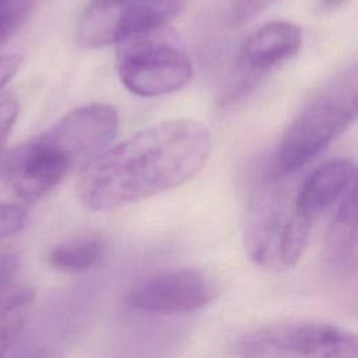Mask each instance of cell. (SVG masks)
<instances>
[{"label": "cell", "mask_w": 358, "mask_h": 358, "mask_svg": "<svg viewBox=\"0 0 358 358\" xmlns=\"http://www.w3.org/2000/svg\"><path fill=\"white\" fill-rule=\"evenodd\" d=\"M210 154L207 127L173 119L138 130L87 164L77 179L81 204L98 213L117 210L190 180Z\"/></svg>", "instance_id": "6da1fadb"}, {"label": "cell", "mask_w": 358, "mask_h": 358, "mask_svg": "<svg viewBox=\"0 0 358 358\" xmlns=\"http://www.w3.org/2000/svg\"><path fill=\"white\" fill-rule=\"evenodd\" d=\"M285 175L264 179L252 193L243 218V246L249 259L270 271L291 270L302 257L313 228L295 207Z\"/></svg>", "instance_id": "7a4b0ae2"}, {"label": "cell", "mask_w": 358, "mask_h": 358, "mask_svg": "<svg viewBox=\"0 0 358 358\" xmlns=\"http://www.w3.org/2000/svg\"><path fill=\"white\" fill-rule=\"evenodd\" d=\"M357 112L358 71L352 63L317 88L291 120L277 148V172L299 171L355 120Z\"/></svg>", "instance_id": "3957f363"}, {"label": "cell", "mask_w": 358, "mask_h": 358, "mask_svg": "<svg viewBox=\"0 0 358 358\" xmlns=\"http://www.w3.org/2000/svg\"><path fill=\"white\" fill-rule=\"evenodd\" d=\"M85 166V159L57 124L13 148L0 164V176L21 200L32 203L56 187L71 171Z\"/></svg>", "instance_id": "277c9868"}, {"label": "cell", "mask_w": 358, "mask_h": 358, "mask_svg": "<svg viewBox=\"0 0 358 358\" xmlns=\"http://www.w3.org/2000/svg\"><path fill=\"white\" fill-rule=\"evenodd\" d=\"M229 352L232 358H358V341L336 324L285 322L241 334Z\"/></svg>", "instance_id": "5b68a950"}, {"label": "cell", "mask_w": 358, "mask_h": 358, "mask_svg": "<svg viewBox=\"0 0 358 358\" xmlns=\"http://www.w3.org/2000/svg\"><path fill=\"white\" fill-rule=\"evenodd\" d=\"M183 0H91L77 24L78 42L91 49L150 35L172 21Z\"/></svg>", "instance_id": "8992f818"}, {"label": "cell", "mask_w": 358, "mask_h": 358, "mask_svg": "<svg viewBox=\"0 0 358 358\" xmlns=\"http://www.w3.org/2000/svg\"><path fill=\"white\" fill-rule=\"evenodd\" d=\"M147 36L124 42L117 57L120 83L144 98L179 91L192 78L189 56L173 43Z\"/></svg>", "instance_id": "52a82bcc"}, {"label": "cell", "mask_w": 358, "mask_h": 358, "mask_svg": "<svg viewBox=\"0 0 358 358\" xmlns=\"http://www.w3.org/2000/svg\"><path fill=\"white\" fill-rule=\"evenodd\" d=\"M220 294L218 281L199 268H180L150 277L126 295V305L152 315L187 313L211 303Z\"/></svg>", "instance_id": "ba28073f"}, {"label": "cell", "mask_w": 358, "mask_h": 358, "mask_svg": "<svg viewBox=\"0 0 358 358\" xmlns=\"http://www.w3.org/2000/svg\"><path fill=\"white\" fill-rule=\"evenodd\" d=\"M35 301V289L20 277V260L0 250V358L24 330Z\"/></svg>", "instance_id": "9c48e42d"}, {"label": "cell", "mask_w": 358, "mask_h": 358, "mask_svg": "<svg viewBox=\"0 0 358 358\" xmlns=\"http://www.w3.org/2000/svg\"><path fill=\"white\" fill-rule=\"evenodd\" d=\"M302 45L301 29L285 21L268 22L248 36L239 55L243 73L260 74L294 57Z\"/></svg>", "instance_id": "30bf717a"}, {"label": "cell", "mask_w": 358, "mask_h": 358, "mask_svg": "<svg viewBox=\"0 0 358 358\" xmlns=\"http://www.w3.org/2000/svg\"><path fill=\"white\" fill-rule=\"evenodd\" d=\"M355 183V165L351 159L337 158L316 168L296 189L295 207L310 222Z\"/></svg>", "instance_id": "8fae6325"}, {"label": "cell", "mask_w": 358, "mask_h": 358, "mask_svg": "<svg viewBox=\"0 0 358 358\" xmlns=\"http://www.w3.org/2000/svg\"><path fill=\"white\" fill-rule=\"evenodd\" d=\"M324 263L337 277H350L357 268V187L341 197L324 241Z\"/></svg>", "instance_id": "7c38bea8"}, {"label": "cell", "mask_w": 358, "mask_h": 358, "mask_svg": "<svg viewBox=\"0 0 358 358\" xmlns=\"http://www.w3.org/2000/svg\"><path fill=\"white\" fill-rule=\"evenodd\" d=\"M105 253V243L98 236H81L53 246L48 253V262L52 267L80 273L96 266Z\"/></svg>", "instance_id": "4fadbf2b"}, {"label": "cell", "mask_w": 358, "mask_h": 358, "mask_svg": "<svg viewBox=\"0 0 358 358\" xmlns=\"http://www.w3.org/2000/svg\"><path fill=\"white\" fill-rule=\"evenodd\" d=\"M34 4L35 0H0V45L25 22Z\"/></svg>", "instance_id": "5bb4252c"}, {"label": "cell", "mask_w": 358, "mask_h": 358, "mask_svg": "<svg viewBox=\"0 0 358 358\" xmlns=\"http://www.w3.org/2000/svg\"><path fill=\"white\" fill-rule=\"evenodd\" d=\"M27 222V213L17 204L0 203V241L20 232Z\"/></svg>", "instance_id": "9a60e30c"}, {"label": "cell", "mask_w": 358, "mask_h": 358, "mask_svg": "<svg viewBox=\"0 0 358 358\" xmlns=\"http://www.w3.org/2000/svg\"><path fill=\"white\" fill-rule=\"evenodd\" d=\"M278 0H232L231 1V21L235 25H242L256 15L266 11Z\"/></svg>", "instance_id": "2e32d148"}, {"label": "cell", "mask_w": 358, "mask_h": 358, "mask_svg": "<svg viewBox=\"0 0 358 358\" xmlns=\"http://www.w3.org/2000/svg\"><path fill=\"white\" fill-rule=\"evenodd\" d=\"M18 103L11 96H0V148L17 120Z\"/></svg>", "instance_id": "e0dca14e"}, {"label": "cell", "mask_w": 358, "mask_h": 358, "mask_svg": "<svg viewBox=\"0 0 358 358\" xmlns=\"http://www.w3.org/2000/svg\"><path fill=\"white\" fill-rule=\"evenodd\" d=\"M8 358H62V355L55 347L35 344V345H27L20 348L17 352H14Z\"/></svg>", "instance_id": "ac0fdd59"}, {"label": "cell", "mask_w": 358, "mask_h": 358, "mask_svg": "<svg viewBox=\"0 0 358 358\" xmlns=\"http://www.w3.org/2000/svg\"><path fill=\"white\" fill-rule=\"evenodd\" d=\"M345 0H320V4L324 8H336L338 6H341Z\"/></svg>", "instance_id": "d6986e66"}]
</instances>
